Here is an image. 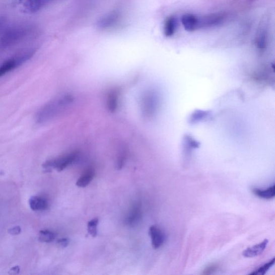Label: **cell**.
<instances>
[{
    "label": "cell",
    "mask_w": 275,
    "mask_h": 275,
    "mask_svg": "<svg viewBox=\"0 0 275 275\" xmlns=\"http://www.w3.org/2000/svg\"><path fill=\"white\" fill-rule=\"evenodd\" d=\"M68 101V98L66 97L48 102L37 112L36 115V122L42 124L48 122L57 115Z\"/></svg>",
    "instance_id": "1"
},
{
    "label": "cell",
    "mask_w": 275,
    "mask_h": 275,
    "mask_svg": "<svg viewBox=\"0 0 275 275\" xmlns=\"http://www.w3.org/2000/svg\"><path fill=\"white\" fill-rule=\"evenodd\" d=\"M34 54V50L24 51L6 60L0 65V77L21 66L30 59Z\"/></svg>",
    "instance_id": "2"
},
{
    "label": "cell",
    "mask_w": 275,
    "mask_h": 275,
    "mask_svg": "<svg viewBox=\"0 0 275 275\" xmlns=\"http://www.w3.org/2000/svg\"><path fill=\"white\" fill-rule=\"evenodd\" d=\"M26 27L18 26L6 30L0 38V47L7 48L17 44L28 34Z\"/></svg>",
    "instance_id": "3"
},
{
    "label": "cell",
    "mask_w": 275,
    "mask_h": 275,
    "mask_svg": "<svg viewBox=\"0 0 275 275\" xmlns=\"http://www.w3.org/2000/svg\"><path fill=\"white\" fill-rule=\"evenodd\" d=\"M78 156L77 152H72L58 158L48 160L45 162L43 166L47 172L51 171L55 168L56 171L61 172L72 164L76 160Z\"/></svg>",
    "instance_id": "4"
},
{
    "label": "cell",
    "mask_w": 275,
    "mask_h": 275,
    "mask_svg": "<svg viewBox=\"0 0 275 275\" xmlns=\"http://www.w3.org/2000/svg\"><path fill=\"white\" fill-rule=\"evenodd\" d=\"M149 235L154 248L158 249L164 244L166 241L165 234L159 226L154 225L151 226Z\"/></svg>",
    "instance_id": "5"
},
{
    "label": "cell",
    "mask_w": 275,
    "mask_h": 275,
    "mask_svg": "<svg viewBox=\"0 0 275 275\" xmlns=\"http://www.w3.org/2000/svg\"><path fill=\"white\" fill-rule=\"evenodd\" d=\"M142 216L141 204L139 201H135L132 205L130 211L126 218L125 222L127 225L133 226L139 223Z\"/></svg>",
    "instance_id": "6"
},
{
    "label": "cell",
    "mask_w": 275,
    "mask_h": 275,
    "mask_svg": "<svg viewBox=\"0 0 275 275\" xmlns=\"http://www.w3.org/2000/svg\"><path fill=\"white\" fill-rule=\"evenodd\" d=\"M181 22L185 30L188 31L192 32L200 28V18L193 14L183 15Z\"/></svg>",
    "instance_id": "7"
},
{
    "label": "cell",
    "mask_w": 275,
    "mask_h": 275,
    "mask_svg": "<svg viewBox=\"0 0 275 275\" xmlns=\"http://www.w3.org/2000/svg\"><path fill=\"white\" fill-rule=\"evenodd\" d=\"M255 45L259 49H264L268 43V29L266 24L262 23L258 27L255 37Z\"/></svg>",
    "instance_id": "8"
},
{
    "label": "cell",
    "mask_w": 275,
    "mask_h": 275,
    "mask_svg": "<svg viewBox=\"0 0 275 275\" xmlns=\"http://www.w3.org/2000/svg\"><path fill=\"white\" fill-rule=\"evenodd\" d=\"M224 16L221 14H214L200 18V28L212 27L219 25L224 20Z\"/></svg>",
    "instance_id": "9"
},
{
    "label": "cell",
    "mask_w": 275,
    "mask_h": 275,
    "mask_svg": "<svg viewBox=\"0 0 275 275\" xmlns=\"http://www.w3.org/2000/svg\"><path fill=\"white\" fill-rule=\"evenodd\" d=\"M269 242L268 239H265L259 244L248 247L244 250L242 255L245 257L251 258L261 255L264 251Z\"/></svg>",
    "instance_id": "10"
},
{
    "label": "cell",
    "mask_w": 275,
    "mask_h": 275,
    "mask_svg": "<svg viewBox=\"0 0 275 275\" xmlns=\"http://www.w3.org/2000/svg\"><path fill=\"white\" fill-rule=\"evenodd\" d=\"M119 19V14L116 11L112 12L102 17L98 22L101 29H107L115 25Z\"/></svg>",
    "instance_id": "11"
},
{
    "label": "cell",
    "mask_w": 275,
    "mask_h": 275,
    "mask_svg": "<svg viewBox=\"0 0 275 275\" xmlns=\"http://www.w3.org/2000/svg\"><path fill=\"white\" fill-rule=\"evenodd\" d=\"M52 0H26L24 3V10L30 13H35L42 10Z\"/></svg>",
    "instance_id": "12"
},
{
    "label": "cell",
    "mask_w": 275,
    "mask_h": 275,
    "mask_svg": "<svg viewBox=\"0 0 275 275\" xmlns=\"http://www.w3.org/2000/svg\"><path fill=\"white\" fill-rule=\"evenodd\" d=\"M29 205L33 211H43L48 208V202L44 198L32 196L29 199Z\"/></svg>",
    "instance_id": "13"
},
{
    "label": "cell",
    "mask_w": 275,
    "mask_h": 275,
    "mask_svg": "<svg viewBox=\"0 0 275 275\" xmlns=\"http://www.w3.org/2000/svg\"><path fill=\"white\" fill-rule=\"evenodd\" d=\"M95 175V170L92 168H88L79 177L76 185L81 188H85L92 181Z\"/></svg>",
    "instance_id": "14"
},
{
    "label": "cell",
    "mask_w": 275,
    "mask_h": 275,
    "mask_svg": "<svg viewBox=\"0 0 275 275\" xmlns=\"http://www.w3.org/2000/svg\"><path fill=\"white\" fill-rule=\"evenodd\" d=\"M252 191L255 195L262 199H271L275 196V185L273 184L271 187L265 189L254 188Z\"/></svg>",
    "instance_id": "15"
},
{
    "label": "cell",
    "mask_w": 275,
    "mask_h": 275,
    "mask_svg": "<svg viewBox=\"0 0 275 275\" xmlns=\"http://www.w3.org/2000/svg\"><path fill=\"white\" fill-rule=\"evenodd\" d=\"M177 26L176 19L171 16L167 19L164 25V34L166 37H172L175 33Z\"/></svg>",
    "instance_id": "16"
},
{
    "label": "cell",
    "mask_w": 275,
    "mask_h": 275,
    "mask_svg": "<svg viewBox=\"0 0 275 275\" xmlns=\"http://www.w3.org/2000/svg\"><path fill=\"white\" fill-rule=\"evenodd\" d=\"M55 238V234L48 230L40 231L39 234L38 240L40 242L45 243H50Z\"/></svg>",
    "instance_id": "17"
},
{
    "label": "cell",
    "mask_w": 275,
    "mask_h": 275,
    "mask_svg": "<svg viewBox=\"0 0 275 275\" xmlns=\"http://www.w3.org/2000/svg\"><path fill=\"white\" fill-rule=\"evenodd\" d=\"M275 262L274 257L272 258L271 260L268 261L267 263H265L260 266V267L257 268L251 273H250V275H263L265 274L274 265Z\"/></svg>",
    "instance_id": "18"
},
{
    "label": "cell",
    "mask_w": 275,
    "mask_h": 275,
    "mask_svg": "<svg viewBox=\"0 0 275 275\" xmlns=\"http://www.w3.org/2000/svg\"><path fill=\"white\" fill-rule=\"evenodd\" d=\"M118 95L116 91L110 93L108 96V107L111 112H114L117 108Z\"/></svg>",
    "instance_id": "19"
},
{
    "label": "cell",
    "mask_w": 275,
    "mask_h": 275,
    "mask_svg": "<svg viewBox=\"0 0 275 275\" xmlns=\"http://www.w3.org/2000/svg\"><path fill=\"white\" fill-rule=\"evenodd\" d=\"M99 224L98 218L94 219L89 222L87 224L88 232L93 237H96L98 234V225Z\"/></svg>",
    "instance_id": "20"
},
{
    "label": "cell",
    "mask_w": 275,
    "mask_h": 275,
    "mask_svg": "<svg viewBox=\"0 0 275 275\" xmlns=\"http://www.w3.org/2000/svg\"><path fill=\"white\" fill-rule=\"evenodd\" d=\"M218 268H219V265H218L216 263H213L211 264H210L207 266V267L204 269L203 270V273L202 274H210L214 273L216 272Z\"/></svg>",
    "instance_id": "21"
},
{
    "label": "cell",
    "mask_w": 275,
    "mask_h": 275,
    "mask_svg": "<svg viewBox=\"0 0 275 275\" xmlns=\"http://www.w3.org/2000/svg\"><path fill=\"white\" fill-rule=\"evenodd\" d=\"M21 232V229L20 226H15V227L10 229L8 230V233H9L12 236H17L19 235Z\"/></svg>",
    "instance_id": "22"
},
{
    "label": "cell",
    "mask_w": 275,
    "mask_h": 275,
    "mask_svg": "<svg viewBox=\"0 0 275 275\" xmlns=\"http://www.w3.org/2000/svg\"><path fill=\"white\" fill-rule=\"evenodd\" d=\"M70 243V241L67 238H61L57 241V244L62 247H67Z\"/></svg>",
    "instance_id": "23"
},
{
    "label": "cell",
    "mask_w": 275,
    "mask_h": 275,
    "mask_svg": "<svg viewBox=\"0 0 275 275\" xmlns=\"http://www.w3.org/2000/svg\"><path fill=\"white\" fill-rule=\"evenodd\" d=\"M20 269L19 266H15L14 267L12 268L9 271V274H16L19 273Z\"/></svg>",
    "instance_id": "24"
},
{
    "label": "cell",
    "mask_w": 275,
    "mask_h": 275,
    "mask_svg": "<svg viewBox=\"0 0 275 275\" xmlns=\"http://www.w3.org/2000/svg\"><path fill=\"white\" fill-rule=\"evenodd\" d=\"M2 22H3V21H2V20L0 19V26H1V24H2Z\"/></svg>",
    "instance_id": "25"
},
{
    "label": "cell",
    "mask_w": 275,
    "mask_h": 275,
    "mask_svg": "<svg viewBox=\"0 0 275 275\" xmlns=\"http://www.w3.org/2000/svg\"><path fill=\"white\" fill-rule=\"evenodd\" d=\"M251 1H255V0H251Z\"/></svg>",
    "instance_id": "26"
}]
</instances>
